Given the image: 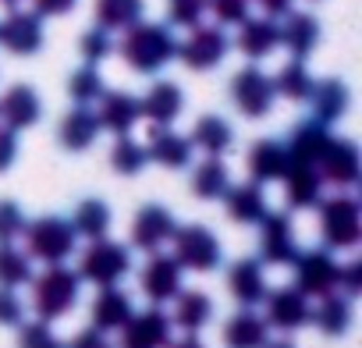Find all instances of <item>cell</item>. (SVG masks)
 I'll use <instances>...</instances> for the list:
<instances>
[{
    "label": "cell",
    "instance_id": "d590c367",
    "mask_svg": "<svg viewBox=\"0 0 362 348\" xmlns=\"http://www.w3.org/2000/svg\"><path fill=\"white\" fill-rule=\"evenodd\" d=\"M142 15H146V0H96L93 8L96 25L107 33H124L128 25L142 22Z\"/></svg>",
    "mask_w": 362,
    "mask_h": 348
},
{
    "label": "cell",
    "instance_id": "681fc988",
    "mask_svg": "<svg viewBox=\"0 0 362 348\" xmlns=\"http://www.w3.org/2000/svg\"><path fill=\"white\" fill-rule=\"evenodd\" d=\"M18 160V132L0 124V174L11 170V163Z\"/></svg>",
    "mask_w": 362,
    "mask_h": 348
},
{
    "label": "cell",
    "instance_id": "4316f807",
    "mask_svg": "<svg viewBox=\"0 0 362 348\" xmlns=\"http://www.w3.org/2000/svg\"><path fill=\"white\" fill-rule=\"evenodd\" d=\"M348 103H351V93L341 79H323V82H313V93H309V107H313V117L320 124H337L344 114H348Z\"/></svg>",
    "mask_w": 362,
    "mask_h": 348
},
{
    "label": "cell",
    "instance_id": "8992f818",
    "mask_svg": "<svg viewBox=\"0 0 362 348\" xmlns=\"http://www.w3.org/2000/svg\"><path fill=\"white\" fill-rule=\"evenodd\" d=\"M170 242H174V260L181 263V270H192V274H214V270L224 263L221 238H217L206 224H185V228H174Z\"/></svg>",
    "mask_w": 362,
    "mask_h": 348
},
{
    "label": "cell",
    "instance_id": "f546056e",
    "mask_svg": "<svg viewBox=\"0 0 362 348\" xmlns=\"http://www.w3.org/2000/svg\"><path fill=\"white\" fill-rule=\"evenodd\" d=\"M270 337V327L252 306H242L228 323H224V348H263Z\"/></svg>",
    "mask_w": 362,
    "mask_h": 348
},
{
    "label": "cell",
    "instance_id": "4dcf8cb0",
    "mask_svg": "<svg viewBox=\"0 0 362 348\" xmlns=\"http://www.w3.org/2000/svg\"><path fill=\"white\" fill-rule=\"evenodd\" d=\"M309 320H313L327 337H341V334H348V327H351V320H355L351 298H348V295H337V288H334V291L320 295V302H316V309L309 313Z\"/></svg>",
    "mask_w": 362,
    "mask_h": 348
},
{
    "label": "cell",
    "instance_id": "b9f144b4",
    "mask_svg": "<svg viewBox=\"0 0 362 348\" xmlns=\"http://www.w3.org/2000/svg\"><path fill=\"white\" fill-rule=\"evenodd\" d=\"M18 348H64V341L50 330L47 320H22L18 323Z\"/></svg>",
    "mask_w": 362,
    "mask_h": 348
},
{
    "label": "cell",
    "instance_id": "5b68a950",
    "mask_svg": "<svg viewBox=\"0 0 362 348\" xmlns=\"http://www.w3.org/2000/svg\"><path fill=\"white\" fill-rule=\"evenodd\" d=\"M75 274L82 281L96 284V288H110V284H117V281H124L132 274V249L121 245V242H110L107 235L93 238V245L82 253Z\"/></svg>",
    "mask_w": 362,
    "mask_h": 348
},
{
    "label": "cell",
    "instance_id": "ac0fdd59",
    "mask_svg": "<svg viewBox=\"0 0 362 348\" xmlns=\"http://www.w3.org/2000/svg\"><path fill=\"white\" fill-rule=\"evenodd\" d=\"M192 139L189 135H177L170 124H153L149 128V139H146V156L156 160L160 167L167 170H181L192 163Z\"/></svg>",
    "mask_w": 362,
    "mask_h": 348
},
{
    "label": "cell",
    "instance_id": "74e56055",
    "mask_svg": "<svg viewBox=\"0 0 362 348\" xmlns=\"http://www.w3.org/2000/svg\"><path fill=\"white\" fill-rule=\"evenodd\" d=\"M110 224H114V214H110V207L103 203V199H82L78 207H75V214H71V228H75V235H82V238H103L107 231H110Z\"/></svg>",
    "mask_w": 362,
    "mask_h": 348
},
{
    "label": "cell",
    "instance_id": "e575fe53",
    "mask_svg": "<svg viewBox=\"0 0 362 348\" xmlns=\"http://www.w3.org/2000/svg\"><path fill=\"white\" fill-rule=\"evenodd\" d=\"M174 298H177V302H174V316H170L174 327H181L185 334H199V330L210 323L214 302H210L206 291H177Z\"/></svg>",
    "mask_w": 362,
    "mask_h": 348
},
{
    "label": "cell",
    "instance_id": "1f68e13d",
    "mask_svg": "<svg viewBox=\"0 0 362 348\" xmlns=\"http://www.w3.org/2000/svg\"><path fill=\"white\" fill-rule=\"evenodd\" d=\"M192 146L196 149H203L206 156H224L231 146H235V128H231V121L228 117H221V114H203L196 124H192Z\"/></svg>",
    "mask_w": 362,
    "mask_h": 348
},
{
    "label": "cell",
    "instance_id": "c3c4849f",
    "mask_svg": "<svg viewBox=\"0 0 362 348\" xmlns=\"http://www.w3.org/2000/svg\"><path fill=\"white\" fill-rule=\"evenodd\" d=\"M337 288L341 295L355 298L362 291V260H351V263H341V274H337Z\"/></svg>",
    "mask_w": 362,
    "mask_h": 348
},
{
    "label": "cell",
    "instance_id": "7402d4cb",
    "mask_svg": "<svg viewBox=\"0 0 362 348\" xmlns=\"http://www.w3.org/2000/svg\"><path fill=\"white\" fill-rule=\"evenodd\" d=\"M40 117H43V100H40V93L33 86L18 82L0 96V121H4L8 128L22 132V128H33Z\"/></svg>",
    "mask_w": 362,
    "mask_h": 348
},
{
    "label": "cell",
    "instance_id": "4fadbf2b",
    "mask_svg": "<svg viewBox=\"0 0 362 348\" xmlns=\"http://www.w3.org/2000/svg\"><path fill=\"white\" fill-rule=\"evenodd\" d=\"M170 316L160 306H149L142 313H132L121 327V344L117 348H167L170 337Z\"/></svg>",
    "mask_w": 362,
    "mask_h": 348
},
{
    "label": "cell",
    "instance_id": "bcb514c9",
    "mask_svg": "<svg viewBox=\"0 0 362 348\" xmlns=\"http://www.w3.org/2000/svg\"><path fill=\"white\" fill-rule=\"evenodd\" d=\"M25 214L15 199H0V242H15L25 231Z\"/></svg>",
    "mask_w": 362,
    "mask_h": 348
},
{
    "label": "cell",
    "instance_id": "9f6ffc18",
    "mask_svg": "<svg viewBox=\"0 0 362 348\" xmlns=\"http://www.w3.org/2000/svg\"><path fill=\"white\" fill-rule=\"evenodd\" d=\"M0 4H4V8L11 11V8H22V0H0Z\"/></svg>",
    "mask_w": 362,
    "mask_h": 348
},
{
    "label": "cell",
    "instance_id": "d6986e66",
    "mask_svg": "<svg viewBox=\"0 0 362 348\" xmlns=\"http://www.w3.org/2000/svg\"><path fill=\"white\" fill-rule=\"evenodd\" d=\"M139 110L149 124H174L185 110V93H181L177 82L160 79L146 89V96H139Z\"/></svg>",
    "mask_w": 362,
    "mask_h": 348
},
{
    "label": "cell",
    "instance_id": "cb8c5ba5",
    "mask_svg": "<svg viewBox=\"0 0 362 348\" xmlns=\"http://www.w3.org/2000/svg\"><path fill=\"white\" fill-rule=\"evenodd\" d=\"M245 167L252 174V182L267 185V182H281L288 170V149L277 139H256L245 153Z\"/></svg>",
    "mask_w": 362,
    "mask_h": 348
},
{
    "label": "cell",
    "instance_id": "ffe728a7",
    "mask_svg": "<svg viewBox=\"0 0 362 348\" xmlns=\"http://www.w3.org/2000/svg\"><path fill=\"white\" fill-rule=\"evenodd\" d=\"M96 103H100L96 121H100V128H107L110 135H128V132L135 128V121L142 117L139 96H132V93H124V89H103Z\"/></svg>",
    "mask_w": 362,
    "mask_h": 348
},
{
    "label": "cell",
    "instance_id": "5bb4252c",
    "mask_svg": "<svg viewBox=\"0 0 362 348\" xmlns=\"http://www.w3.org/2000/svg\"><path fill=\"white\" fill-rule=\"evenodd\" d=\"M181 277H185L181 263L174 256H167V253L156 249V253H149V263L139 274V288H142V295L153 306H163V302H170L181 291Z\"/></svg>",
    "mask_w": 362,
    "mask_h": 348
},
{
    "label": "cell",
    "instance_id": "836d02e7",
    "mask_svg": "<svg viewBox=\"0 0 362 348\" xmlns=\"http://www.w3.org/2000/svg\"><path fill=\"white\" fill-rule=\"evenodd\" d=\"M327 135H330V132H327V124H320L316 117H305V121L291 124L288 142H284L288 160H298V163H316V156H320V149H323Z\"/></svg>",
    "mask_w": 362,
    "mask_h": 348
},
{
    "label": "cell",
    "instance_id": "d6a6232c",
    "mask_svg": "<svg viewBox=\"0 0 362 348\" xmlns=\"http://www.w3.org/2000/svg\"><path fill=\"white\" fill-rule=\"evenodd\" d=\"M228 185H231V170H228V163H224L221 156H206V160H199L196 170H192V182H189L192 196H196V199H206V203L224 199Z\"/></svg>",
    "mask_w": 362,
    "mask_h": 348
},
{
    "label": "cell",
    "instance_id": "e0dca14e",
    "mask_svg": "<svg viewBox=\"0 0 362 348\" xmlns=\"http://www.w3.org/2000/svg\"><path fill=\"white\" fill-rule=\"evenodd\" d=\"M284 199H288V210H313L320 207L323 199V178L316 163H298V160H288V170H284Z\"/></svg>",
    "mask_w": 362,
    "mask_h": 348
},
{
    "label": "cell",
    "instance_id": "2e32d148",
    "mask_svg": "<svg viewBox=\"0 0 362 348\" xmlns=\"http://www.w3.org/2000/svg\"><path fill=\"white\" fill-rule=\"evenodd\" d=\"M174 228H177V221H174V214L167 207L146 203L135 214V221H132V245L142 249V253H156V249H163L170 242Z\"/></svg>",
    "mask_w": 362,
    "mask_h": 348
},
{
    "label": "cell",
    "instance_id": "277c9868",
    "mask_svg": "<svg viewBox=\"0 0 362 348\" xmlns=\"http://www.w3.org/2000/svg\"><path fill=\"white\" fill-rule=\"evenodd\" d=\"M22 238H25V253L43 263H64L78 249V235H75L71 221H64L57 214H47V217H36L33 224H25Z\"/></svg>",
    "mask_w": 362,
    "mask_h": 348
},
{
    "label": "cell",
    "instance_id": "30bf717a",
    "mask_svg": "<svg viewBox=\"0 0 362 348\" xmlns=\"http://www.w3.org/2000/svg\"><path fill=\"white\" fill-rule=\"evenodd\" d=\"M298 253L295 242V224L284 210H267L259 221V263L270 267H288Z\"/></svg>",
    "mask_w": 362,
    "mask_h": 348
},
{
    "label": "cell",
    "instance_id": "603a6c76",
    "mask_svg": "<svg viewBox=\"0 0 362 348\" xmlns=\"http://www.w3.org/2000/svg\"><path fill=\"white\" fill-rule=\"evenodd\" d=\"M231 47H238L249 61H263V57H270L277 47H281V25H277V18H245L242 25H238V40L231 43Z\"/></svg>",
    "mask_w": 362,
    "mask_h": 348
},
{
    "label": "cell",
    "instance_id": "f5cc1de1",
    "mask_svg": "<svg viewBox=\"0 0 362 348\" xmlns=\"http://www.w3.org/2000/svg\"><path fill=\"white\" fill-rule=\"evenodd\" d=\"M256 4L263 8L267 18H284V15L295 8V0H256Z\"/></svg>",
    "mask_w": 362,
    "mask_h": 348
},
{
    "label": "cell",
    "instance_id": "9a60e30c",
    "mask_svg": "<svg viewBox=\"0 0 362 348\" xmlns=\"http://www.w3.org/2000/svg\"><path fill=\"white\" fill-rule=\"evenodd\" d=\"M0 47L15 57H33L43 47V18L36 11L11 8L8 18L0 22Z\"/></svg>",
    "mask_w": 362,
    "mask_h": 348
},
{
    "label": "cell",
    "instance_id": "816d5d0a",
    "mask_svg": "<svg viewBox=\"0 0 362 348\" xmlns=\"http://www.w3.org/2000/svg\"><path fill=\"white\" fill-rule=\"evenodd\" d=\"M78 0H33V11L40 18H61V15H71Z\"/></svg>",
    "mask_w": 362,
    "mask_h": 348
},
{
    "label": "cell",
    "instance_id": "f907efd6",
    "mask_svg": "<svg viewBox=\"0 0 362 348\" xmlns=\"http://www.w3.org/2000/svg\"><path fill=\"white\" fill-rule=\"evenodd\" d=\"M64 348H114V344H110V337H107L103 330H96V327L89 323V327H86V330H78Z\"/></svg>",
    "mask_w": 362,
    "mask_h": 348
},
{
    "label": "cell",
    "instance_id": "9c48e42d",
    "mask_svg": "<svg viewBox=\"0 0 362 348\" xmlns=\"http://www.w3.org/2000/svg\"><path fill=\"white\" fill-rule=\"evenodd\" d=\"M291 267V277H295V288L302 295H327L337 288V274H341V263L334 260L330 249H305V253H295V260L288 263Z\"/></svg>",
    "mask_w": 362,
    "mask_h": 348
},
{
    "label": "cell",
    "instance_id": "7dc6e473",
    "mask_svg": "<svg viewBox=\"0 0 362 348\" xmlns=\"http://www.w3.org/2000/svg\"><path fill=\"white\" fill-rule=\"evenodd\" d=\"M25 320V302L15 288H0V327H18Z\"/></svg>",
    "mask_w": 362,
    "mask_h": 348
},
{
    "label": "cell",
    "instance_id": "7c38bea8",
    "mask_svg": "<svg viewBox=\"0 0 362 348\" xmlns=\"http://www.w3.org/2000/svg\"><path fill=\"white\" fill-rule=\"evenodd\" d=\"M263 306H267V327H274V330H281V334H295V330H302L305 323H309V313H313V306H309V295H302L295 284L291 288H267V295H263Z\"/></svg>",
    "mask_w": 362,
    "mask_h": 348
},
{
    "label": "cell",
    "instance_id": "60d3db41",
    "mask_svg": "<svg viewBox=\"0 0 362 348\" xmlns=\"http://www.w3.org/2000/svg\"><path fill=\"white\" fill-rule=\"evenodd\" d=\"M100 93H103V75L96 71V64H86V68L71 71V79H68V96H71L75 103H96Z\"/></svg>",
    "mask_w": 362,
    "mask_h": 348
},
{
    "label": "cell",
    "instance_id": "db71d44e",
    "mask_svg": "<svg viewBox=\"0 0 362 348\" xmlns=\"http://www.w3.org/2000/svg\"><path fill=\"white\" fill-rule=\"evenodd\" d=\"M167 348H206V344L199 341V334H185V337H181V341H170Z\"/></svg>",
    "mask_w": 362,
    "mask_h": 348
},
{
    "label": "cell",
    "instance_id": "83f0119b",
    "mask_svg": "<svg viewBox=\"0 0 362 348\" xmlns=\"http://www.w3.org/2000/svg\"><path fill=\"white\" fill-rule=\"evenodd\" d=\"M224 207H228V217L235 224H259L263 214L270 210L267 207V192L259 182H242V185H228L224 192Z\"/></svg>",
    "mask_w": 362,
    "mask_h": 348
},
{
    "label": "cell",
    "instance_id": "ee69618b",
    "mask_svg": "<svg viewBox=\"0 0 362 348\" xmlns=\"http://www.w3.org/2000/svg\"><path fill=\"white\" fill-rule=\"evenodd\" d=\"M206 15V0H167V25L192 29Z\"/></svg>",
    "mask_w": 362,
    "mask_h": 348
},
{
    "label": "cell",
    "instance_id": "f6af8a7d",
    "mask_svg": "<svg viewBox=\"0 0 362 348\" xmlns=\"http://www.w3.org/2000/svg\"><path fill=\"white\" fill-rule=\"evenodd\" d=\"M252 0H206V11H214L217 25H242L249 18Z\"/></svg>",
    "mask_w": 362,
    "mask_h": 348
},
{
    "label": "cell",
    "instance_id": "11a10c76",
    "mask_svg": "<svg viewBox=\"0 0 362 348\" xmlns=\"http://www.w3.org/2000/svg\"><path fill=\"white\" fill-rule=\"evenodd\" d=\"M263 348H298V344H295L291 337H274V341L267 337V344H263Z\"/></svg>",
    "mask_w": 362,
    "mask_h": 348
},
{
    "label": "cell",
    "instance_id": "d4e9b609",
    "mask_svg": "<svg viewBox=\"0 0 362 348\" xmlns=\"http://www.w3.org/2000/svg\"><path fill=\"white\" fill-rule=\"evenodd\" d=\"M96 135H100V121H96V110L89 103H75L57 124V139L68 153L89 149L96 142Z\"/></svg>",
    "mask_w": 362,
    "mask_h": 348
},
{
    "label": "cell",
    "instance_id": "7bdbcfd3",
    "mask_svg": "<svg viewBox=\"0 0 362 348\" xmlns=\"http://www.w3.org/2000/svg\"><path fill=\"white\" fill-rule=\"evenodd\" d=\"M78 54L86 57V64H100V61H107V57L114 54V40H110V33L100 29V25L86 29V33L78 36Z\"/></svg>",
    "mask_w": 362,
    "mask_h": 348
},
{
    "label": "cell",
    "instance_id": "7a4b0ae2",
    "mask_svg": "<svg viewBox=\"0 0 362 348\" xmlns=\"http://www.w3.org/2000/svg\"><path fill=\"white\" fill-rule=\"evenodd\" d=\"M33 284V309H36V320H61L68 316L75 306H78V291H82V277L64 267V263H47V270L40 277L29 281Z\"/></svg>",
    "mask_w": 362,
    "mask_h": 348
},
{
    "label": "cell",
    "instance_id": "44dd1931",
    "mask_svg": "<svg viewBox=\"0 0 362 348\" xmlns=\"http://www.w3.org/2000/svg\"><path fill=\"white\" fill-rule=\"evenodd\" d=\"M228 291L238 306H259L267 295V274L259 256H242L228 270Z\"/></svg>",
    "mask_w": 362,
    "mask_h": 348
},
{
    "label": "cell",
    "instance_id": "484cf974",
    "mask_svg": "<svg viewBox=\"0 0 362 348\" xmlns=\"http://www.w3.org/2000/svg\"><path fill=\"white\" fill-rule=\"evenodd\" d=\"M316 43H320V22H316V15L291 8V11L284 15V25H281V47H284L291 57L305 61V57L316 50Z\"/></svg>",
    "mask_w": 362,
    "mask_h": 348
},
{
    "label": "cell",
    "instance_id": "52a82bcc",
    "mask_svg": "<svg viewBox=\"0 0 362 348\" xmlns=\"http://www.w3.org/2000/svg\"><path fill=\"white\" fill-rule=\"evenodd\" d=\"M316 170L323 185H334V189H351L358 182V170H362V153L351 139L344 135H327L320 156H316Z\"/></svg>",
    "mask_w": 362,
    "mask_h": 348
},
{
    "label": "cell",
    "instance_id": "ab89813d",
    "mask_svg": "<svg viewBox=\"0 0 362 348\" xmlns=\"http://www.w3.org/2000/svg\"><path fill=\"white\" fill-rule=\"evenodd\" d=\"M146 163H149L146 146L135 142L132 135H117V142H114V149H110V167H114L117 174H124V178H135V174H142Z\"/></svg>",
    "mask_w": 362,
    "mask_h": 348
},
{
    "label": "cell",
    "instance_id": "f35d334b",
    "mask_svg": "<svg viewBox=\"0 0 362 348\" xmlns=\"http://www.w3.org/2000/svg\"><path fill=\"white\" fill-rule=\"evenodd\" d=\"M33 281V256L15 249L11 242H0V288H22Z\"/></svg>",
    "mask_w": 362,
    "mask_h": 348
},
{
    "label": "cell",
    "instance_id": "3957f363",
    "mask_svg": "<svg viewBox=\"0 0 362 348\" xmlns=\"http://www.w3.org/2000/svg\"><path fill=\"white\" fill-rule=\"evenodd\" d=\"M320 235L330 253L355 249L362 238V207L348 192H334L330 199H320Z\"/></svg>",
    "mask_w": 362,
    "mask_h": 348
},
{
    "label": "cell",
    "instance_id": "f1b7e54d",
    "mask_svg": "<svg viewBox=\"0 0 362 348\" xmlns=\"http://www.w3.org/2000/svg\"><path fill=\"white\" fill-rule=\"evenodd\" d=\"M132 313H135V306H132V298H128L117 284L100 288V295H96L93 306H89V320H93L96 330H121Z\"/></svg>",
    "mask_w": 362,
    "mask_h": 348
},
{
    "label": "cell",
    "instance_id": "8fae6325",
    "mask_svg": "<svg viewBox=\"0 0 362 348\" xmlns=\"http://www.w3.org/2000/svg\"><path fill=\"white\" fill-rule=\"evenodd\" d=\"M231 100H235V107L245 117H252V121L267 117L270 107H274V82H270V75L263 68H256V64H245L231 79Z\"/></svg>",
    "mask_w": 362,
    "mask_h": 348
},
{
    "label": "cell",
    "instance_id": "ba28073f",
    "mask_svg": "<svg viewBox=\"0 0 362 348\" xmlns=\"http://www.w3.org/2000/svg\"><path fill=\"white\" fill-rule=\"evenodd\" d=\"M231 54V40L224 33V25H192L189 40L177 43V61L189 71H214L224 57Z\"/></svg>",
    "mask_w": 362,
    "mask_h": 348
},
{
    "label": "cell",
    "instance_id": "8d00e7d4",
    "mask_svg": "<svg viewBox=\"0 0 362 348\" xmlns=\"http://www.w3.org/2000/svg\"><path fill=\"white\" fill-rule=\"evenodd\" d=\"M274 96H284V100H291V103H305L309 100V93H313V75H309V68H305V61H298V57H291L274 79Z\"/></svg>",
    "mask_w": 362,
    "mask_h": 348
},
{
    "label": "cell",
    "instance_id": "6da1fadb",
    "mask_svg": "<svg viewBox=\"0 0 362 348\" xmlns=\"http://www.w3.org/2000/svg\"><path fill=\"white\" fill-rule=\"evenodd\" d=\"M121 54V61L139 71V75H156L160 68H167L177 57V36L174 25L163 22H135L124 29L121 43L114 47Z\"/></svg>",
    "mask_w": 362,
    "mask_h": 348
}]
</instances>
